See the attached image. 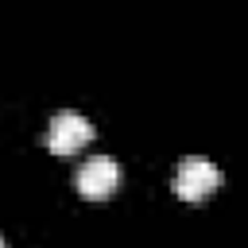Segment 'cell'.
I'll use <instances>...</instances> for the list:
<instances>
[{
    "mask_svg": "<svg viewBox=\"0 0 248 248\" xmlns=\"http://www.w3.org/2000/svg\"><path fill=\"white\" fill-rule=\"evenodd\" d=\"M93 140V124L81 116V112H58L46 128V147L54 155H74L81 151L85 143Z\"/></svg>",
    "mask_w": 248,
    "mask_h": 248,
    "instance_id": "obj_1",
    "label": "cell"
},
{
    "mask_svg": "<svg viewBox=\"0 0 248 248\" xmlns=\"http://www.w3.org/2000/svg\"><path fill=\"white\" fill-rule=\"evenodd\" d=\"M221 186V170L213 167V163H205V159H186V163H178V170H174V194L182 198V202H202L205 194H213Z\"/></svg>",
    "mask_w": 248,
    "mask_h": 248,
    "instance_id": "obj_2",
    "label": "cell"
},
{
    "mask_svg": "<svg viewBox=\"0 0 248 248\" xmlns=\"http://www.w3.org/2000/svg\"><path fill=\"white\" fill-rule=\"evenodd\" d=\"M74 186H78V194H81V198L101 202V198H108V194L120 186V167H116L112 159H89V163H81V170H78Z\"/></svg>",
    "mask_w": 248,
    "mask_h": 248,
    "instance_id": "obj_3",
    "label": "cell"
},
{
    "mask_svg": "<svg viewBox=\"0 0 248 248\" xmlns=\"http://www.w3.org/2000/svg\"><path fill=\"white\" fill-rule=\"evenodd\" d=\"M0 248H4V240H0Z\"/></svg>",
    "mask_w": 248,
    "mask_h": 248,
    "instance_id": "obj_4",
    "label": "cell"
}]
</instances>
